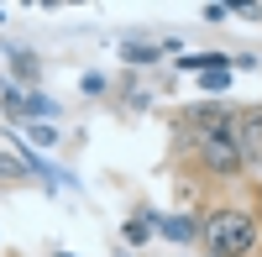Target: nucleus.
I'll return each mask as SVG.
<instances>
[{
  "mask_svg": "<svg viewBox=\"0 0 262 257\" xmlns=\"http://www.w3.org/2000/svg\"><path fill=\"white\" fill-rule=\"evenodd\" d=\"M200 247L205 257H262V221L247 200H205L200 205Z\"/></svg>",
  "mask_w": 262,
  "mask_h": 257,
  "instance_id": "1",
  "label": "nucleus"
},
{
  "mask_svg": "<svg viewBox=\"0 0 262 257\" xmlns=\"http://www.w3.org/2000/svg\"><path fill=\"white\" fill-rule=\"evenodd\" d=\"M158 237L173 247H200V210H173V216H158Z\"/></svg>",
  "mask_w": 262,
  "mask_h": 257,
  "instance_id": "2",
  "label": "nucleus"
},
{
  "mask_svg": "<svg viewBox=\"0 0 262 257\" xmlns=\"http://www.w3.org/2000/svg\"><path fill=\"white\" fill-rule=\"evenodd\" d=\"M236 142H242L247 163L262 158V100L257 105H242V116H236Z\"/></svg>",
  "mask_w": 262,
  "mask_h": 257,
  "instance_id": "3",
  "label": "nucleus"
},
{
  "mask_svg": "<svg viewBox=\"0 0 262 257\" xmlns=\"http://www.w3.org/2000/svg\"><path fill=\"white\" fill-rule=\"evenodd\" d=\"M152 237H158V210L152 205H137L126 216V226H121V247H147Z\"/></svg>",
  "mask_w": 262,
  "mask_h": 257,
  "instance_id": "4",
  "label": "nucleus"
},
{
  "mask_svg": "<svg viewBox=\"0 0 262 257\" xmlns=\"http://www.w3.org/2000/svg\"><path fill=\"white\" fill-rule=\"evenodd\" d=\"M37 79H42V63H37V53H27V48H11V84L16 90H37Z\"/></svg>",
  "mask_w": 262,
  "mask_h": 257,
  "instance_id": "5",
  "label": "nucleus"
},
{
  "mask_svg": "<svg viewBox=\"0 0 262 257\" xmlns=\"http://www.w3.org/2000/svg\"><path fill=\"white\" fill-rule=\"evenodd\" d=\"M158 58H163V42H137V37H126V42H121V63H126L131 74L147 69V63H158Z\"/></svg>",
  "mask_w": 262,
  "mask_h": 257,
  "instance_id": "6",
  "label": "nucleus"
},
{
  "mask_svg": "<svg viewBox=\"0 0 262 257\" xmlns=\"http://www.w3.org/2000/svg\"><path fill=\"white\" fill-rule=\"evenodd\" d=\"M179 69L200 79V74H210V69H231V58H226V53H184V58H179Z\"/></svg>",
  "mask_w": 262,
  "mask_h": 257,
  "instance_id": "7",
  "label": "nucleus"
},
{
  "mask_svg": "<svg viewBox=\"0 0 262 257\" xmlns=\"http://www.w3.org/2000/svg\"><path fill=\"white\" fill-rule=\"evenodd\" d=\"M53 116H58V100L42 95V90H32V95H27V111H21V121H53Z\"/></svg>",
  "mask_w": 262,
  "mask_h": 257,
  "instance_id": "8",
  "label": "nucleus"
},
{
  "mask_svg": "<svg viewBox=\"0 0 262 257\" xmlns=\"http://www.w3.org/2000/svg\"><path fill=\"white\" fill-rule=\"evenodd\" d=\"M0 111H6V121H21V111H27V90H16V84L6 79V84H0Z\"/></svg>",
  "mask_w": 262,
  "mask_h": 257,
  "instance_id": "9",
  "label": "nucleus"
},
{
  "mask_svg": "<svg viewBox=\"0 0 262 257\" xmlns=\"http://www.w3.org/2000/svg\"><path fill=\"white\" fill-rule=\"evenodd\" d=\"M200 90H205V100L231 95V69H210V74H200Z\"/></svg>",
  "mask_w": 262,
  "mask_h": 257,
  "instance_id": "10",
  "label": "nucleus"
},
{
  "mask_svg": "<svg viewBox=\"0 0 262 257\" xmlns=\"http://www.w3.org/2000/svg\"><path fill=\"white\" fill-rule=\"evenodd\" d=\"M21 179H32V168L16 153H0V184H21Z\"/></svg>",
  "mask_w": 262,
  "mask_h": 257,
  "instance_id": "11",
  "label": "nucleus"
},
{
  "mask_svg": "<svg viewBox=\"0 0 262 257\" xmlns=\"http://www.w3.org/2000/svg\"><path fill=\"white\" fill-rule=\"evenodd\" d=\"M27 132H32L37 147H58V126L53 121H27Z\"/></svg>",
  "mask_w": 262,
  "mask_h": 257,
  "instance_id": "12",
  "label": "nucleus"
},
{
  "mask_svg": "<svg viewBox=\"0 0 262 257\" xmlns=\"http://www.w3.org/2000/svg\"><path fill=\"white\" fill-rule=\"evenodd\" d=\"M79 90L90 95V100H100V95H111V79H105V74H95V69H90V74L79 79Z\"/></svg>",
  "mask_w": 262,
  "mask_h": 257,
  "instance_id": "13",
  "label": "nucleus"
},
{
  "mask_svg": "<svg viewBox=\"0 0 262 257\" xmlns=\"http://www.w3.org/2000/svg\"><path fill=\"white\" fill-rule=\"evenodd\" d=\"M226 16H231V6H205V21H210V27H221Z\"/></svg>",
  "mask_w": 262,
  "mask_h": 257,
  "instance_id": "14",
  "label": "nucleus"
},
{
  "mask_svg": "<svg viewBox=\"0 0 262 257\" xmlns=\"http://www.w3.org/2000/svg\"><path fill=\"white\" fill-rule=\"evenodd\" d=\"M247 205H252V210H257V221H262V179H257V184H252V200H247Z\"/></svg>",
  "mask_w": 262,
  "mask_h": 257,
  "instance_id": "15",
  "label": "nucleus"
},
{
  "mask_svg": "<svg viewBox=\"0 0 262 257\" xmlns=\"http://www.w3.org/2000/svg\"><path fill=\"white\" fill-rule=\"evenodd\" d=\"M53 257H74V252H53Z\"/></svg>",
  "mask_w": 262,
  "mask_h": 257,
  "instance_id": "16",
  "label": "nucleus"
},
{
  "mask_svg": "<svg viewBox=\"0 0 262 257\" xmlns=\"http://www.w3.org/2000/svg\"><path fill=\"white\" fill-rule=\"evenodd\" d=\"M116 257H131V252H126V247H121V252H116Z\"/></svg>",
  "mask_w": 262,
  "mask_h": 257,
  "instance_id": "17",
  "label": "nucleus"
},
{
  "mask_svg": "<svg viewBox=\"0 0 262 257\" xmlns=\"http://www.w3.org/2000/svg\"><path fill=\"white\" fill-rule=\"evenodd\" d=\"M0 21H6V11H0Z\"/></svg>",
  "mask_w": 262,
  "mask_h": 257,
  "instance_id": "18",
  "label": "nucleus"
}]
</instances>
